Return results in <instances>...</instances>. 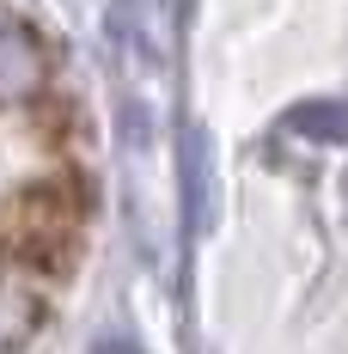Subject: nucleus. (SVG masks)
<instances>
[{
  "mask_svg": "<svg viewBox=\"0 0 348 354\" xmlns=\"http://www.w3.org/2000/svg\"><path fill=\"white\" fill-rule=\"evenodd\" d=\"M80 189L73 183H31L6 202V257L19 275H62L80 250Z\"/></svg>",
  "mask_w": 348,
  "mask_h": 354,
  "instance_id": "1",
  "label": "nucleus"
},
{
  "mask_svg": "<svg viewBox=\"0 0 348 354\" xmlns=\"http://www.w3.org/2000/svg\"><path fill=\"white\" fill-rule=\"evenodd\" d=\"M37 86H43V49L12 12H0V104H25L37 98Z\"/></svg>",
  "mask_w": 348,
  "mask_h": 354,
  "instance_id": "2",
  "label": "nucleus"
},
{
  "mask_svg": "<svg viewBox=\"0 0 348 354\" xmlns=\"http://www.w3.org/2000/svg\"><path fill=\"white\" fill-rule=\"evenodd\" d=\"M31 324H37V293L25 287V275L0 269V348L31 336Z\"/></svg>",
  "mask_w": 348,
  "mask_h": 354,
  "instance_id": "3",
  "label": "nucleus"
},
{
  "mask_svg": "<svg viewBox=\"0 0 348 354\" xmlns=\"http://www.w3.org/2000/svg\"><path fill=\"white\" fill-rule=\"evenodd\" d=\"M287 129L306 141H348V104H300L287 110Z\"/></svg>",
  "mask_w": 348,
  "mask_h": 354,
  "instance_id": "4",
  "label": "nucleus"
},
{
  "mask_svg": "<svg viewBox=\"0 0 348 354\" xmlns=\"http://www.w3.org/2000/svg\"><path fill=\"white\" fill-rule=\"evenodd\" d=\"M183 189H190V220L208 226V141H202V129H190V141H183Z\"/></svg>",
  "mask_w": 348,
  "mask_h": 354,
  "instance_id": "5",
  "label": "nucleus"
}]
</instances>
